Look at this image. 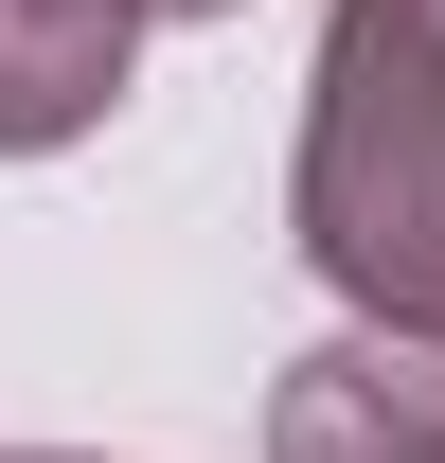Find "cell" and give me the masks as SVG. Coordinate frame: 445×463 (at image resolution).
Here are the masks:
<instances>
[{
  "mask_svg": "<svg viewBox=\"0 0 445 463\" xmlns=\"http://www.w3.org/2000/svg\"><path fill=\"white\" fill-rule=\"evenodd\" d=\"M268 463H445V339L356 321V339L285 356V392H268Z\"/></svg>",
  "mask_w": 445,
  "mask_h": 463,
  "instance_id": "2",
  "label": "cell"
},
{
  "mask_svg": "<svg viewBox=\"0 0 445 463\" xmlns=\"http://www.w3.org/2000/svg\"><path fill=\"white\" fill-rule=\"evenodd\" d=\"M0 463H90V446H0Z\"/></svg>",
  "mask_w": 445,
  "mask_h": 463,
  "instance_id": "5",
  "label": "cell"
},
{
  "mask_svg": "<svg viewBox=\"0 0 445 463\" xmlns=\"http://www.w3.org/2000/svg\"><path fill=\"white\" fill-rule=\"evenodd\" d=\"M143 0H0V161H54L125 108Z\"/></svg>",
  "mask_w": 445,
  "mask_h": 463,
  "instance_id": "3",
  "label": "cell"
},
{
  "mask_svg": "<svg viewBox=\"0 0 445 463\" xmlns=\"http://www.w3.org/2000/svg\"><path fill=\"white\" fill-rule=\"evenodd\" d=\"M143 18H250V0H143Z\"/></svg>",
  "mask_w": 445,
  "mask_h": 463,
  "instance_id": "4",
  "label": "cell"
},
{
  "mask_svg": "<svg viewBox=\"0 0 445 463\" xmlns=\"http://www.w3.org/2000/svg\"><path fill=\"white\" fill-rule=\"evenodd\" d=\"M285 232L356 321L445 339V0H321Z\"/></svg>",
  "mask_w": 445,
  "mask_h": 463,
  "instance_id": "1",
  "label": "cell"
}]
</instances>
